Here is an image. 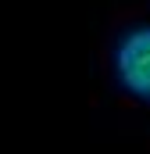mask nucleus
Here are the masks:
<instances>
[{"mask_svg": "<svg viewBox=\"0 0 150 154\" xmlns=\"http://www.w3.org/2000/svg\"><path fill=\"white\" fill-rule=\"evenodd\" d=\"M118 79L125 90L150 97V29H136L118 47Z\"/></svg>", "mask_w": 150, "mask_h": 154, "instance_id": "obj_1", "label": "nucleus"}]
</instances>
